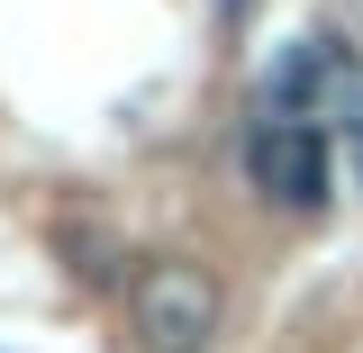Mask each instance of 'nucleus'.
<instances>
[{
	"label": "nucleus",
	"instance_id": "obj_1",
	"mask_svg": "<svg viewBox=\"0 0 363 353\" xmlns=\"http://www.w3.org/2000/svg\"><path fill=\"white\" fill-rule=\"evenodd\" d=\"M128 326L145 353H209L218 345V281L182 254H155L128 281Z\"/></svg>",
	"mask_w": 363,
	"mask_h": 353
},
{
	"label": "nucleus",
	"instance_id": "obj_2",
	"mask_svg": "<svg viewBox=\"0 0 363 353\" xmlns=\"http://www.w3.org/2000/svg\"><path fill=\"white\" fill-rule=\"evenodd\" d=\"M245 173H255V190H264L272 209H291V218H318L327 209V136L309 127V118H255V136H245Z\"/></svg>",
	"mask_w": 363,
	"mask_h": 353
},
{
	"label": "nucleus",
	"instance_id": "obj_3",
	"mask_svg": "<svg viewBox=\"0 0 363 353\" xmlns=\"http://www.w3.org/2000/svg\"><path fill=\"white\" fill-rule=\"evenodd\" d=\"M345 136V154H354V181H363V127H336Z\"/></svg>",
	"mask_w": 363,
	"mask_h": 353
}]
</instances>
